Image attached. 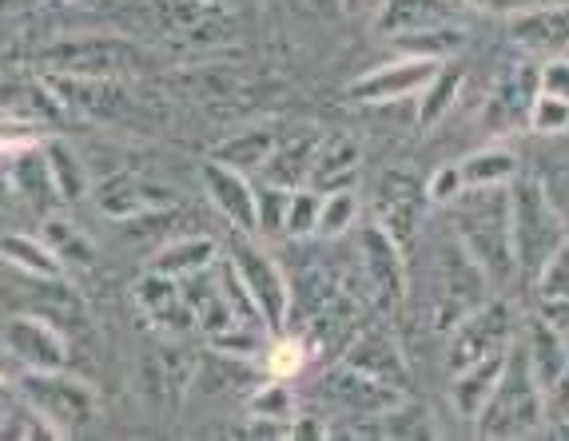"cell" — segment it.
Returning a JSON list of instances; mask_svg holds the SVG:
<instances>
[{
	"mask_svg": "<svg viewBox=\"0 0 569 441\" xmlns=\"http://www.w3.org/2000/svg\"><path fill=\"white\" fill-rule=\"evenodd\" d=\"M550 430H553V433H558V438H569V422H553V425H550Z\"/></svg>",
	"mask_w": 569,
	"mask_h": 441,
	"instance_id": "cell-52",
	"label": "cell"
},
{
	"mask_svg": "<svg viewBox=\"0 0 569 441\" xmlns=\"http://www.w3.org/2000/svg\"><path fill=\"white\" fill-rule=\"evenodd\" d=\"M462 88H466V72L455 60H442V68H438L427 84H422V92L415 96L418 132H430V128H438V123L447 120L450 108L462 100Z\"/></svg>",
	"mask_w": 569,
	"mask_h": 441,
	"instance_id": "cell-27",
	"label": "cell"
},
{
	"mask_svg": "<svg viewBox=\"0 0 569 441\" xmlns=\"http://www.w3.org/2000/svg\"><path fill=\"white\" fill-rule=\"evenodd\" d=\"M533 299L538 302H561L569 299V239L558 247V251L541 263V271L533 274Z\"/></svg>",
	"mask_w": 569,
	"mask_h": 441,
	"instance_id": "cell-41",
	"label": "cell"
},
{
	"mask_svg": "<svg viewBox=\"0 0 569 441\" xmlns=\"http://www.w3.org/2000/svg\"><path fill=\"white\" fill-rule=\"evenodd\" d=\"M506 32L526 57H569V0H550L538 9L506 17Z\"/></svg>",
	"mask_w": 569,
	"mask_h": 441,
	"instance_id": "cell-16",
	"label": "cell"
},
{
	"mask_svg": "<svg viewBox=\"0 0 569 441\" xmlns=\"http://www.w3.org/2000/svg\"><path fill=\"white\" fill-rule=\"evenodd\" d=\"M450 20H458V0H375L370 9V29L387 40L450 24Z\"/></svg>",
	"mask_w": 569,
	"mask_h": 441,
	"instance_id": "cell-20",
	"label": "cell"
},
{
	"mask_svg": "<svg viewBox=\"0 0 569 441\" xmlns=\"http://www.w3.org/2000/svg\"><path fill=\"white\" fill-rule=\"evenodd\" d=\"M0 259L12 263L17 271L32 274V279H57V274H64V263L57 259V251L40 235H24V231L0 235Z\"/></svg>",
	"mask_w": 569,
	"mask_h": 441,
	"instance_id": "cell-31",
	"label": "cell"
},
{
	"mask_svg": "<svg viewBox=\"0 0 569 441\" xmlns=\"http://www.w3.org/2000/svg\"><path fill=\"white\" fill-rule=\"evenodd\" d=\"M231 267H236V274L243 279L247 291H251L256 307L263 310L267 327L279 334L287 322V310H291V279L283 274V267L256 243L231 247Z\"/></svg>",
	"mask_w": 569,
	"mask_h": 441,
	"instance_id": "cell-13",
	"label": "cell"
},
{
	"mask_svg": "<svg viewBox=\"0 0 569 441\" xmlns=\"http://www.w3.org/2000/svg\"><path fill=\"white\" fill-rule=\"evenodd\" d=\"M533 100H538V60L530 57V60L510 64L498 80H493L482 112H478L486 136L506 140V136H513V132H530Z\"/></svg>",
	"mask_w": 569,
	"mask_h": 441,
	"instance_id": "cell-10",
	"label": "cell"
},
{
	"mask_svg": "<svg viewBox=\"0 0 569 441\" xmlns=\"http://www.w3.org/2000/svg\"><path fill=\"white\" fill-rule=\"evenodd\" d=\"M319 207L323 196L315 188H295L287 207V239H315L319 235Z\"/></svg>",
	"mask_w": 569,
	"mask_h": 441,
	"instance_id": "cell-42",
	"label": "cell"
},
{
	"mask_svg": "<svg viewBox=\"0 0 569 441\" xmlns=\"http://www.w3.org/2000/svg\"><path fill=\"white\" fill-rule=\"evenodd\" d=\"M530 132L533 136H561V132H569V100L541 92V88H538V100H533V112H530Z\"/></svg>",
	"mask_w": 569,
	"mask_h": 441,
	"instance_id": "cell-44",
	"label": "cell"
},
{
	"mask_svg": "<svg viewBox=\"0 0 569 441\" xmlns=\"http://www.w3.org/2000/svg\"><path fill=\"white\" fill-rule=\"evenodd\" d=\"M295 413H299V394L291 390L287 378H267L247 394V418H256V422L291 425Z\"/></svg>",
	"mask_w": 569,
	"mask_h": 441,
	"instance_id": "cell-32",
	"label": "cell"
},
{
	"mask_svg": "<svg viewBox=\"0 0 569 441\" xmlns=\"http://www.w3.org/2000/svg\"><path fill=\"white\" fill-rule=\"evenodd\" d=\"M506 358H510V350H498V354L478 358V362H470L466 370L450 374V405H455L458 418L475 422L478 413L486 410V402H490V394L498 390V378H502V370H506Z\"/></svg>",
	"mask_w": 569,
	"mask_h": 441,
	"instance_id": "cell-23",
	"label": "cell"
},
{
	"mask_svg": "<svg viewBox=\"0 0 569 441\" xmlns=\"http://www.w3.org/2000/svg\"><path fill=\"white\" fill-rule=\"evenodd\" d=\"M60 438L48 418L29 402L4 405V418H0V441H52Z\"/></svg>",
	"mask_w": 569,
	"mask_h": 441,
	"instance_id": "cell-39",
	"label": "cell"
},
{
	"mask_svg": "<svg viewBox=\"0 0 569 441\" xmlns=\"http://www.w3.org/2000/svg\"><path fill=\"white\" fill-rule=\"evenodd\" d=\"M362 223V199L355 188L327 191L323 207H319V239H342L355 235V227Z\"/></svg>",
	"mask_w": 569,
	"mask_h": 441,
	"instance_id": "cell-35",
	"label": "cell"
},
{
	"mask_svg": "<svg viewBox=\"0 0 569 441\" xmlns=\"http://www.w3.org/2000/svg\"><path fill=\"white\" fill-rule=\"evenodd\" d=\"M447 211L450 231L466 247V254L482 267L490 287L510 282L518 274L510 239V188H466Z\"/></svg>",
	"mask_w": 569,
	"mask_h": 441,
	"instance_id": "cell-1",
	"label": "cell"
},
{
	"mask_svg": "<svg viewBox=\"0 0 569 441\" xmlns=\"http://www.w3.org/2000/svg\"><path fill=\"white\" fill-rule=\"evenodd\" d=\"M362 171V143L355 136H323L319 148H315L311 176H307V188H315L319 196L339 188H355V179Z\"/></svg>",
	"mask_w": 569,
	"mask_h": 441,
	"instance_id": "cell-21",
	"label": "cell"
},
{
	"mask_svg": "<svg viewBox=\"0 0 569 441\" xmlns=\"http://www.w3.org/2000/svg\"><path fill=\"white\" fill-rule=\"evenodd\" d=\"M9 176H12V191H17L24 203L37 211L40 219L44 216H52L64 199H60V191H57V179H52V171H48V160H44V148H29V151H17L12 156V168H9Z\"/></svg>",
	"mask_w": 569,
	"mask_h": 441,
	"instance_id": "cell-25",
	"label": "cell"
},
{
	"mask_svg": "<svg viewBox=\"0 0 569 441\" xmlns=\"http://www.w3.org/2000/svg\"><path fill=\"white\" fill-rule=\"evenodd\" d=\"M518 342L526 347V358H530V367H533V374H538L541 390L558 382L561 370L569 367V342L553 330V322L546 319L541 310H533V314H526L522 319Z\"/></svg>",
	"mask_w": 569,
	"mask_h": 441,
	"instance_id": "cell-24",
	"label": "cell"
},
{
	"mask_svg": "<svg viewBox=\"0 0 569 441\" xmlns=\"http://www.w3.org/2000/svg\"><path fill=\"white\" fill-rule=\"evenodd\" d=\"M40 132H37V123H32V116L24 112H0V156H17V151H29L37 148Z\"/></svg>",
	"mask_w": 569,
	"mask_h": 441,
	"instance_id": "cell-43",
	"label": "cell"
},
{
	"mask_svg": "<svg viewBox=\"0 0 569 441\" xmlns=\"http://www.w3.org/2000/svg\"><path fill=\"white\" fill-rule=\"evenodd\" d=\"M0 347L24 370H64L68 362L64 330L57 322H48L44 314H37V310L4 322L0 327Z\"/></svg>",
	"mask_w": 569,
	"mask_h": 441,
	"instance_id": "cell-14",
	"label": "cell"
},
{
	"mask_svg": "<svg viewBox=\"0 0 569 441\" xmlns=\"http://www.w3.org/2000/svg\"><path fill=\"white\" fill-rule=\"evenodd\" d=\"M291 438H335V430L323 422H315V418H307V413H295Z\"/></svg>",
	"mask_w": 569,
	"mask_h": 441,
	"instance_id": "cell-50",
	"label": "cell"
},
{
	"mask_svg": "<svg viewBox=\"0 0 569 441\" xmlns=\"http://www.w3.org/2000/svg\"><path fill=\"white\" fill-rule=\"evenodd\" d=\"M339 362H347V367L362 370V374H370V378H379V382L399 385V390H407V382H410L407 354H402L399 339H395L387 327H359L355 339L342 347Z\"/></svg>",
	"mask_w": 569,
	"mask_h": 441,
	"instance_id": "cell-18",
	"label": "cell"
},
{
	"mask_svg": "<svg viewBox=\"0 0 569 441\" xmlns=\"http://www.w3.org/2000/svg\"><path fill=\"white\" fill-rule=\"evenodd\" d=\"M462 191H466V183H462V168H458V163H442V168L427 179V196L435 207H450Z\"/></svg>",
	"mask_w": 569,
	"mask_h": 441,
	"instance_id": "cell-45",
	"label": "cell"
},
{
	"mask_svg": "<svg viewBox=\"0 0 569 441\" xmlns=\"http://www.w3.org/2000/svg\"><path fill=\"white\" fill-rule=\"evenodd\" d=\"M569 422V367L553 385H546V425Z\"/></svg>",
	"mask_w": 569,
	"mask_h": 441,
	"instance_id": "cell-47",
	"label": "cell"
},
{
	"mask_svg": "<svg viewBox=\"0 0 569 441\" xmlns=\"http://www.w3.org/2000/svg\"><path fill=\"white\" fill-rule=\"evenodd\" d=\"M20 394H24V402L44 413L48 425L60 438L84 433L96 422V413H100L92 385L64 374V370H24L20 374Z\"/></svg>",
	"mask_w": 569,
	"mask_h": 441,
	"instance_id": "cell-5",
	"label": "cell"
},
{
	"mask_svg": "<svg viewBox=\"0 0 569 441\" xmlns=\"http://www.w3.org/2000/svg\"><path fill=\"white\" fill-rule=\"evenodd\" d=\"M311 347H307L303 334H276L271 339V347H267L263 354V370L271 378H287V382H295V378L303 374L307 367H311Z\"/></svg>",
	"mask_w": 569,
	"mask_h": 441,
	"instance_id": "cell-38",
	"label": "cell"
},
{
	"mask_svg": "<svg viewBox=\"0 0 569 441\" xmlns=\"http://www.w3.org/2000/svg\"><path fill=\"white\" fill-rule=\"evenodd\" d=\"M342 9H347V12H367V9H375V0H342Z\"/></svg>",
	"mask_w": 569,
	"mask_h": 441,
	"instance_id": "cell-51",
	"label": "cell"
},
{
	"mask_svg": "<svg viewBox=\"0 0 569 441\" xmlns=\"http://www.w3.org/2000/svg\"><path fill=\"white\" fill-rule=\"evenodd\" d=\"M355 247H359V267L370 287V299H375V307H379L387 319H395L410 299L407 251H402L399 239L390 235L379 219L355 227Z\"/></svg>",
	"mask_w": 569,
	"mask_h": 441,
	"instance_id": "cell-6",
	"label": "cell"
},
{
	"mask_svg": "<svg viewBox=\"0 0 569 441\" xmlns=\"http://www.w3.org/2000/svg\"><path fill=\"white\" fill-rule=\"evenodd\" d=\"M538 310L553 322V330H558L561 339L569 342V299H561V302H538Z\"/></svg>",
	"mask_w": 569,
	"mask_h": 441,
	"instance_id": "cell-49",
	"label": "cell"
},
{
	"mask_svg": "<svg viewBox=\"0 0 569 441\" xmlns=\"http://www.w3.org/2000/svg\"><path fill=\"white\" fill-rule=\"evenodd\" d=\"M538 88L550 96L569 100V57H546L538 60Z\"/></svg>",
	"mask_w": 569,
	"mask_h": 441,
	"instance_id": "cell-46",
	"label": "cell"
},
{
	"mask_svg": "<svg viewBox=\"0 0 569 441\" xmlns=\"http://www.w3.org/2000/svg\"><path fill=\"white\" fill-rule=\"evenodd\" d=\"M510 239H513V263L526 282L541 271V263L566 243V219L558 216L546 183L533 176H518L510 183Z\"/></svg>",
	"mask_w": 569,
	"mask_h": 441,
	"instance_id": "cell-3",
	"label": "cell"
},
{
	"mask_svg": "<svg viewBox=\"0 0 569 441\" xmlns=\"http://www.w3.org/2000/svg\"><path fill=\"white\" fill-rule=\"evenodd\" d=\"M92 203L104 219L132 223V219H140V216H156V211L176 207V191L160 188V183H148V179L132 176V171H116V176L96 183Z\"/></svg>",
	"mask_w": 569,
	"mask_h": 441,
	"instance_id": "cell-15",
	"label": "cell"
},
{
	"mask_svg": "<svg viewBox=\"0 0 569 441\" xmlns=\"http://www.w3.org/2000/svg\"><path fill=\"white\" fill-rule=\"evenodd\" d=\"M37 68L44 76H84V80H123L143 68V48L128 37H64L40 48Z\"/></svg>",
	"mask_w": 569,
	"mask_h": 441,
	"instance_id": "cell-4",
	"label": "cell"
},
{
	"mask_svg": "<svg viewBox=\"0 0 569 441\" xmlns=\"http://www.w3.org/2000/svg\"><path fill=\"white\" fill-rule=\"evenodd\" d=\"M0 4H4V0H0Z\"/></svg>",
	"mask_w": 569,
	"mask_h": 441,
	"instance_id": "cell-55",
	"label": "cell"
},
{
	"mask_svg": "<svg viewBox=\"0 0 569 441\" xmlns=\"http://www.w3.org/2000/svg\"><path fill=\"white\" fill-rule=\"evenodd\" d=\"M203 191L216 203V211L236 227L239 235H256L259 231V216H256V179L247 171H236L228 163L208 160L200 168Z\"/></svg>",
	"mask_w": 569,
	"mask_h": 441,
	"instance_id": "cell-17",
	"label": "cell"
},
{
	"mask_svg": "<svg viewBox=\"0 0 569 441\" xmlns=\"http://www.w3.org/2000/svg\"><path fill=\"white\" fill-rule=\"evenodd\" d=\"M276 143H279V136L271 132V128H247V132H236V136H228L223 143H216L208 160L228 163V168L247 171V176H259V171H263V163L271 160Z\"/></svg>",
	"mask_w": 569,
	"mask_h": 441,
	"instance_id": "cell-30",
	"label": "cell"
},
{
	"mask_svg": "<svg viewBox=\"0 0 569 441\" xmlns=\"http://www.w3.org/2000/svg\"><path fill=\"white\" fill-rule=\"evenodd\" d=\"M522 330V314L510 307L506 299H486L478 302L455 330L447 342V374L466 370L478 358H490L498 350H510L513 339Z\"/></svg>",
	"mask_w": 569,
	"mask_h": 441,
	"instance_id": "cell-7",
	"label": "cell"
},
{
	"mask_svg": "<svg viewBox=\"0 0 569 441\" xmlns=\"http://www.w3.org/2000/svg\"><path fill=\"white\" fill-rule=\"evenodd\" d=\"M0 418H4V398H0Z\"/></svg>",
	"mask_w": 569,
	"mask_h": 441,
	"instance_id": "cell-54",
	"label": "cell"
},
{
	"mask_svg": "<svg viewBox=\"0 0 569 441\" xmlns=\"http://www.w3.org/2000/svg\"><path fill=\"white\" fill-rule=\"evenodd\" d=\"M319 398H323L331 410L347 413V418H375V413L395 410L399 402H407V390L379 382V378H370V374H362V370L339 362V367H331L319 378Z\"/></svg>",
	"mask_w": 569,
	"mask_h": 441,
	"instance_id": "cell-12",
	"label": "cell"
},
{
	"mask_svg": "<svg viewBox=\"0 0 569 441\" xmlns=\"http://www.w3.org/2000/svg\"><path fill=\"white\" fill-rule=\"evenodd\" d=\"M462 4H470L478 12H490V17H513V12L538 9V4H550V0H462Z\"/></svg>",
	"mask_w": 569,
	"mask_h": 441,
	"instance_id": "cell-48",
	"label": "cell"
},
{
	"mask_svg": "<svg viewBox=\"0 0 569 441\" xmlns=\"http://www.w3.org/2000/svg\"><path fill=\"white\" fill-rule=\"evenodd\" d=\"M40 239H44L52 251H57V259L60 263H77V267H88V263H96V247H92V239L80 231L72 219H64V216H44L40 219Z\"/></svg>",
	"mask_w": 569,
	"mask_h": 441,
	"instance_id": "cell-33",
	"label": "cell"
},
{
	"mask_svg": "<svg viewBox=\"0 0 569 441\" xmlns=\"http://www.w3.org/2000/svg\"><path fill=\"white\" fill-rule=\"evenodd\" d=\"M40 148H44L48 171H52V179H57L60 199H64V203H77V199H84V191H88V171H84V163H80L77 151L68 148L64 140H44Z\"/></svg>",
	"mask_w": 569,
	"mask_h": 441,
	"instance_id": "cell-34",
	"label": "cell"
},
{
	"mask_svg": "<svg viewBox=\"0 0 569 441\" xmlns=\"http://www.w3.org/2000/svg\"><path fill=\"white\" fill-rule=\"evenodd\" d=\"M475 430L486 441L530 438V433L546 430V390H541L530 358H526V347L518 339H513L510 358H506L498 390L490 394L486 410L475 418Z\"/></svg>",
	"mask_w": 569,
	"mask_h": 441,
	"instance_id": "cell-2",
	"label": "cell"
},
{
	"mask_svg": "<svg viewBox=\"0 0 569 441\" xmlns=\"http://www.w3.org/2000/svg\"><path fill=\"white\" fill-rule=\"evenodd\" d=\"M323 136L319 132H295V136H279L271 160L263 163L259 179L267 183H279V188H307V176H311L315 163V148H319Z\"/></svg>",
	"mask_w": 569,
	"mask_h": 441,
	"instance_id": "cell-26",
	"label": "cell"
},
{
	"mask_svg": "<svg viewBox=\"0 0 569 441\" xmlns=\"http://www.w3.org/2000/svg\"><path fill=\"white\" fill-rule=\"evenodd\" d=\"M48 92L57 103L77 108L84 116H120L128 108V92L120 80H84V76H44Z\"/></svg>",
	"mask_w": 569,
	"mask_h": 441,
	"instance_id": "cell-22",
	"label": "cell"
},
{
	"mask_svg": "<svg viewBox=\"0 0 569 441\" xmlns=\"http://www.w3.org/2000/svg\"><path fill=\"white\" fill-rule=\"evenodd\" d=\"M395 44L410 57H430V60H455V52L466 48V32L458 29V20L450 24H435V29H422V32H407L399 37Z\"/></svg>",
	"mask_w": 569,
	"mask_h": 441,
	"instance_id": "cell-36",
	"label": "cell"
},
{
	"mask_svg": "<svg viewBox=\"0 0 569 441\" xmlns=\"http://www.w3.org/2000/svg\"><path fill=\"white\" fill-rule=\"evenodd\" d=\"M438 68H442V60L410 57V52H402V57L390 60V64L367 68L362 76H355L351 84H347V100L362 103V108H379V103L410 100V96L422 92V84H427Z\"/></svg>",
	"mask_w": 569,
	"mask_h": 441,
	"instance_id": "cell-11",
	"label": "cell"
},
{
	"mask_svg": "<svg viewBox=\"0 0 569 441\" xmlns=\"http://www.w3.org/2000/svg\"><path fill=\"white\" fill-rule=\"evenodd\" d=\"M0 398H9V382H4V374H0Z\"/></svg>",
	"mask_w": 569,
	"mask_h": 441,
	"instance_id": "cell-53",
	"label": "cell"
},
{
	"mask_svg": "<svg viewBox=\"0 0 569 441\" xmlns=\"http://www.w3.org/2000/svg\"><path fill=\"white\" fill-rule=\"evenodd\" d=\"M287 207H291V188H279V183H256V216H259V231L263 235L287 239Z\"/></svg>",
	"mask_w": 569,
	"mask_h": 441,
	"instance_id": "cell-40",
	"label": "cell"
},
{
	"mask_svg": "<svg viewBox=\"0 0 569 441\" xmlns=\"http://www.w3.org/2000/svg\"><path fill=\"white\" fill-rule=\"evenodd\" d=\"M40 282H44V291L37 294V314H44L48 322H57L60 330L80 327V322H84V299L68 287L64 274H57V279H40Z\"/></svg>",
	"mask_w": 569,
	"mask_h": 441,
	"instance_id": "cell-37",
	"label": "cell"
},
{
	"mask_svg": "<svg viewBox=\"0 0 569 441\" xmlns=\"http://www.w3.org/2000/svg\"><path fill=\"white\" fill-rule=\"evenodd\" d=\"M219 263V243L211 235H188V239H171L156 251V259L148 263V271H163L171 279H188L196 271H208Z\"/></svg>",
	"mask_w": 569,
	"mask_h": 441,
	"instance_id": "cell-29",
	"label": "cell"
},
{
	"mask_svg": "<svg viewBox=\"0 0 569 441\" xmlns=\"http://www.w3.org/2000/svg\"><path fill=\"white\" fill-rule=\"evenodd\" d=\"M132 294H136V307L143 310V319L156 322L168 334H188L196 327V310L183 299L180 279H171L163 271H143Z\"/></svg>",
	"mask_w": 569,
	"mask_h": 441,
	"instance_id": "cell-19",
	"label": "cell"
},
{
	"mask_svg": "<svg viewBox=\"0 0 569 441\" xmlns=\"http://www.w3.org/2000/svg\"><path fill=\"white\" fill-rule=\"evenodd\" d=\"M435 282H438V307H435V327L438 330H455L458 322L478 307V302L490 299V279L482 274V267L466 254V247L458 243V235L450 231L447 247H438V263H435Z\"/></svg>",
	"mask_w": 569,
	"mask_h": 441,
	"instance_id": "cell-8",
	"label": "cell"
},
{
	"mask_svg": "<svg viewBox=\"0 0 569 441\" xmlns=\"http://www.w3.org/2000/svg\"><path fill=\"white\" fill-rule=\"evenodd\" d=\"M458 168H462L466 188H510L513 179L522 176L518 151L506 143H486V148L470 151L466 160H458Z\"/></svg>",
	"mask_w": 569,
	"mask_h": 441,
	"instance_id": "cell-28",
	"label": "cell"
},
{
	"mask_svg": "<svg viewBox=\"0 0 569 441\" xmlns=\"http://www.w3.org/2000/svg\"><path fill=\"white\" fill-rule=\"evenodd\" d=\"M430 196H427V179L415 176L407 168H387L375 183V216L390 235L399 239L402 251H410L415 235L422 231L430 216Z\"/></svg>",
	"mask_w": 569,
	"mask_h": 441,
	"instance_id": "cell-9",
	"label": "cell"
}]
</instances>
